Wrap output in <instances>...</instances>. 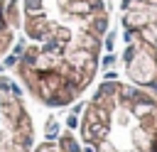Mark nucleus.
Here are the masks:
<instances>
[{
	"label": "nucleus",
	"mask_w": 157,
	"mask_h": 152,
	"mask_svg": "<svg viewBox=\"0 0 157 152\" xmlns=\"http://www.w3.org/2000/svg\"><path fill=\"white\" fill-rule=\"evenodd\" d=\"M110 0H20L12 76L32 103L66 108L98 76Z\"/></svg>",
	"instance_id": "f257e3e1"
},
{
	"label": "nucleus",
	"mask_w": 157,
	"mask_h": 152,
	"mask_svg": "<svg viewBox=\"0 0 157 152\" xmlns=\"http://www.w3.org/2000/svg\"><path fill=\"white\" fill-rule=\"evenodd\" d=\"M83 152H157V96L132 81H103L78 118Z\"/></svg>",
	"instance_id": "f03ea898"
},
{
	"label": "nucleus",
	"mask_w": 157,
	"mask_h": 152,
	"mask_svg": "<svg viewBox=\"0 0 157 152\" xmlns=\"http://www.w3.org/2000/svg\"><path fill=\"white\" fill-rule=\"evenodd\" d=\"M123 71L157 96V0H120Z\"/></svg>",
	"instance_id": "7ed1b4c3"
},
{
	"label": "nucleus",
	"mask_w": 157,
	"mask_h": 152,
	"mask_svg": "<svg viewBox=\"0 0 157 152\" xmlns=\"http://www.w3.org/2000/svg\"><path fill=\"white\" fill-rule=\"evenodd\" d=\"M37 145V123L29 96L15 76L0 71V152H32Z\"/></svg>",
	"instance_id": "20e7f679"
},
{
	"label": "nucleus",
	"mask_w": 157,
	"mask_h": 152,
	"mask_svg": "<svg viewBox=\"0 0 157 152\" xmlns=\"http://www.w3.org/2000/svg\"><path fill=\"white\" fill-rule=\"evenodd\" d=\"M17 27H20V0H0V59H5L15 47Z\"/></svg>",
	"instance_id": "39448f33"
},
{
	"label": "nucleus",
	"mask_w": 157,
	"mask_h": 152,
	"mask_svg": "<svg viewBox=\"0 0 157 152\" xmlns=\"http://www.w3.org/2000/svg\"><path fill=\"white\" fill-rule=\"evenodd\" d=\"M32 152H83V147H81V142H78L76 135H71V132H61L59 137L37 142Z\"/></svg>",
	"instance_id": "423d86ee"
}]
</instances>
